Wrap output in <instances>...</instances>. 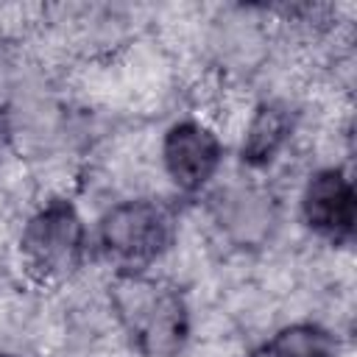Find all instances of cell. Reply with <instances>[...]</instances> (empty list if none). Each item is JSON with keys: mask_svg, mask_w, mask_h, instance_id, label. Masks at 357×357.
<instances>
[{"mask_svg": "<svg viewBox=\"0 0 357 357\" xmlns=\"http://www.w3.org/2000/svg\"><path fill=\"white\" fill-rule=\"evenodd\" d=\"M109 304L114 318L137 337L142 357H176L187 340V307L184 298L148 276L126 273L109 287Z\"/></svg>", "mask_w": 357, "mask_h": 357, "instance_id": "1", "label": "cell"}, {"mask_svg": "<svg viewBox=\"0 0 357 357\" xmlns=\"http://www.w3.org/2000/svg\"><path fill=\"white\" fill-rule=\"evenodd\" d=\"M84 254V226L67 201H47L28 218L20 234V265L42 282H67Z\"/></svg>", "mask_w": 357, "mask_h": 357, "instance_id": "2", "label": "cell"}, {"mask_svg": "<svg viewBox=\"0 0 357 357\" xmlns=\"http://www.w3.org/2000/svg\"><path fill=\"white\" fill-rule=\"evenodd\" d=\"M106 254L123 265L139 268L159 259L170 245V218L151 198H131L109 206L100 220Z\"/></svg>", "mask_w": 357, "mask_h": 357, "instance_id": "3", "label": "cell"}, {"mask_svg": "<svg viewBox=\"0 0 357 357\" xmlns=\"http://www.w3.org/2000/svg\"><path fill=\"white\" fill-rule=\"evenodd\" d=\"M159 159L178 190H201L220 167V137L204 123L181 120L167 128Z\"/></svg>", "mask_w": 357, "mask_h": 357, "instance_id": "4", "label": "cell"}, {"mask_svg": "<svg viewBox=\"0 0 357 357\" xmlns=\"http://www.w3.org/2000/svg\"><path fill=\"white\" fill-rule=\"evenodd\" d=\"M218 223L237 245H259L276 223V204L257 184H231L220 192Z\"/></svg>", "mask_w": 357, "mask_h": 357, "instance_id": "5", "label": "cell"}, {"mask_svg": "<svg viewBox=\"0 0 357 357\" xmlns=\"http://www.w3.org/2000/svg\"><path fill=\"white\" fill-rule=\"evenodd\" d=\"M304 220L324 234L340 237L354 223V192L351 181L337 167H324L310 176L301 195Z\"/></svg>", "mask_w": 357, "mask_h": 357, "instance_id": "6", "label": "cell"}, {"mask_svg": "<svg viewBox=\"0 0 357 357\" xmlns=\"http://www.w3.org/2000/svg\"><path fill=\"white\" fill-rule=\"evenodd\" d=\"M290 137V114L279 103H259L243 128V159L248 165H268Z\"/></svg>", "mask_w": 357, "mask_h": 357, "instance_id": "7", "label": "cell"}, {"mask_svg": "<svg viewBox=\"0 0 357 357\" xmlns=\"http://www.w3.org/2000/svg\"><path fill=\"white\" fill-rule=\"evenodd\" d=\"M268 357H340V351L326 329L315 324H290L273 335Z\"/></svg>", "mask_w": 357, "mask_h": 357, "instance_id": "8", "label": "cell"}]
</instances>
